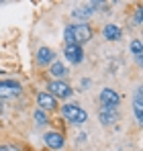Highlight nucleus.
Returning a JSON list of instances; mask_svg holds the SVG:
<instances>
[{
  "instance_id": "f257e3e1",
  "label": "nucleus",
  "mask_w": 143,
  "mask_h": 151,
  "mask_svg": "<svg viewBox=\"0 0 143 151\" xmlns=\"http://www.w3.org/2000/svg\"><path fill=\"white\" fill-rule=\"evenodd\" d=\"M61 114H64L70 123H74V125H82V123H86V119H88L86 110L80 108L78 104H64V106H61Z\"/></svg>"
},
{
  "instance_id": "f03ea898",
  "label": "nucleus",
  "mask_w": 143,
  "mask_h": 151,
  "mask_svg": "<svg viewBox=\"0 0 143 151\" xmlns=\"http://www.w3.org/2000/svg\"><path fill=\"white\" fill-rule=\"evenodd\" d=\"M21 94V84L14 80H2L0 82V98H14Z\"/></svg>"
},
{
  "instance_id": "7ed1b4c3",
  "label": "nucleus",
  "mask_w": 143,
  "mask_h": 151,
  "mask_svg": "<svg viewBox=\"0 0 143 151\" xmlns=\"http://www.w3.org/2000/svg\"><path fill=\"white\" fill-rule=\"evenodd\" d=\"M47 88H49V94H51L53 98H55V96H59V98H68V96L72 94V88L66 84V82H59V80H57V82H51Z\"/></svg>"
},
{
  "instance_id": "20e7f679",
  "label": "nucleus",
  "mask_w": 143,
  "mask_h": 151,
  "mask_svg": "<svg viewBox=\"0 0 143 151\" xmlns=\"http://www.w3.org/2000/svg\"><path fill=\"white\" fill-rule=\"evenodd\" d=\"M74 35H76V41H80V43H88L90 39H92V29L86 25V23H82V25H74ZM78 43V45H80Z\"/></svg>"
},
{
  "instance_id": "39448f33",
  "label": "nucleus",
  "mask_w": 143,
  "mask_h": 151,
  "mask_svg": "<svg viewBox=\"0 0 143 151\" xmlns=\"http://www.w3.org/2000/svg\"><path fill=\"white\" fill-rule=\"evenodd\" d=\"M43 141H45V145H47L49 149H61L64 147V137L59 135V133H55V131H49L43 135Z\"/></svg>"
},
{
  "instance_id": "423d86ee",
  "label": "nucleus",
  "mask_w": 143,
  "mask_h": 151,
  "mask_svg": "<svg viewBox=\"0 0 143 151\" xmlns=\"http://www.w3.org/2000/svg\"><path fill=\"white\" fill-rule=\"evenodd\" d=\"M66 57H68V61H72V63H80V61L84 59L82 45H78V43H74V45H66Z\"/></svg>"
},
{
  "instance_id": "0eeeda50",
  "label": "nucleus",
  "mask_w": 143,
  "mask_h": 151,
  "mask_svg": "<svg viewBox=\"0 0 143 151\" xmlns=\"http://www.w3.org/2000/svg\"><path fill=\"white\" fill-rule=\"evenodd\" d=\"M102 125H113L117 121V106H100V112H98Z\"/></svg>"
},
{
  "instance_id": "6e6552de",
  "label": "nucleus",
  "mask_w": 143,
  "mask_h": 151,
  "mask_svg": "<svg viewBox=\"0 0 143 151\" xmlns=\"http://www.w3.org/2000/svg\"><path fill=\"white\" fill-rule=\"evenodd\" d=\"M119 94L115 92V90H110V88H104V90H100V102H102V106H117L119 104Z\"/></svg>"
},
{
  "instance_id": "1a4fd4ad",
  "label": "nucleus",
  "mask_w": 143,
  "mask_h": 151,
  "mask_svg": "<svg viewBox=\"0 0 143 151\" xmlns=\"http://www.w3.org/2000/svg\"><path fill=\"white\" fill-rule=\"evenodd\" d=\"M37 104H39L41 110H51V108L57 106V104H55V98H53L49 92H39V94H37Z\"/></svg>"
},
{
  "instance_id": "9d476101",
  "label": "nucleus",
  "mask_w": 143,
  "mask_h": 151,
  "mask_svg": "<svg viewBox=\"0 0 143 151\" xmlns=\"http://www.w3.org/2000/svg\"><path fill=\"white\" fill-rule=\"evenodd\" d=\"M53 51L49 49V47H41V49L37 51V63L39 65H47V63H51L53 61Z\"/></svg>"
},
{
  "instance_id": "9b49d317",
  "label": "nucleus",
  "mask_w": 143,
  "mask_h": 151,
  "mask_svg": "<svg viewBox=\"0 0 143 151\" xmlns=\"http://www.w3.org/2000/svg\"><path fill=\"white\" fill-rule=\"evenodd\" d=\"M102 33H104V37H106L108 41H119L121 39V29L117 25H113V23H110V25H104V31H102Z\"/></svg>"
},
{
  "instance_id": "f8f14e48",
  "label": "nucleus",
  "mask_w": 143,
  "mask_h": 151,
  "mask_svg": "<svg viewBox=\"0 0 143 151\" xmlns=\"http://www.w3.org/2000/svg\"><path fill=\"white\" fill-rule=\"evenodd\" d=\"M49 72H51V76H55V78H64V76H68V68L61 61H53Z\"/></svg>"
},
{
  "instance_id": "ddd939ff",
  "label": "nucleus",
  "mask_w": 143,
  "mask_h": 151,
  "mask_svg": "<svg viewBox=\"0 0 143 151\" xmlns=\"http://www.w3.org/2000/svg\"><path fill=\"white\" fill-rule=\"evenodd\" d=\"M135 116H137L139 123L143 121V114H141V88H137V92H135Z\"/></svg>"
},
{
  "instance_id": "4468645a",
  "label": "nucleus",
  "mask_w": 143,
  "mask_h": 151,
  "mask_svg": "<svg viewBox=\"0 0 143 151\" xmlns=\"http://www.w3.org/2000/svg\"><path fill=\"white\" fill-rule=\"evenodd\" d=\"M72 14H74L76 19H88V17L92 14V8H88V6H80V8H76Z\"/></svg>"
},
{
  "instance_id": "2eb2a0df",
  "label": "nucleus",
  "mask_w": 143,
  "mask_h": 151,
  "mask_svg": "<svg viewBox=\"0 0 143 151\" xmlns=\"http://www.w3.org/2000/svg\"><path fill=\"white\" fill-rule=\"evenodd\" d=\"M64 37H66V45H74L76 43V35H74V25H68L64 31Z\"/></svg>"
},
{
  "instance_id": "dca6fc26",
  "label": "nucleus",
  "mask_w": 143,
  "mask_h": 151,
  "mask_svg": "<svg viewBox=\"0 0 143 151\" xmlns=\"http://www.w3.org/2000/svg\"><path fill=\"white\" fill-rule=\"evenodd\" d=\"M35 121H37V125H45V123H47L45 112H43V110H37V112H35Z\"/></svg>"
},
{
  "instance_id": "f3484780",
  "label": "nucleus",
  "mask_w": 143,
  "mask_h": 151,
  "mask_svg": "<svg viewBox=\"0 0 143 151\" xmlns=\"http://www.w3.org/2000/svg\"><path fill=\"white\" fill-rule=\"evenodd\" d=\"M131 51L135 53V57H139V55H141V41H139V39L131 43Z\"/></svg>"
},
{
  "instance_id": "a211bd4d",
  "label": "nucleus",
  "mask_w": 143,
  "mask_h": 151,
  "mask_svg": "<svg viewBox=\"0 0 143 151\" xmlns=\"http://www.w3.org/2000/svg\"><path fill=\"white\" fill-rule=\"evenodd\" d=\"M0 151H19V147H14V145H0Z\"/></svg>"
},
{
  "instance_id": "6ab92c4d",
  "label": "nucleus",
  "mask_w": 143,
  "mask_h": 151,
  "mask_svg": "<svg viewBox=\"0 0 143 151\" xmlns=\"http://www.w3.org/2000/svg\"><path fill=\"white\" fill-rule=\"evenodd\" d=\"M135 23L141 25V8H137V12H135Z\"/></svg>"
},
{
  "instance_id": "aec40b11",
  "label": "nucleus",
  "mask_w": 143,
  "mask_h": 151,
  "mask_svg": "<svg viewBox=\"0 0 143 151\" xmlns=\"http://www.w3.org/2000/svg\"><path fill=\"white\" fill-rule=\"evenodd\" d=\"M0 112H2V98H0Z\"/></svg>"
}]
</instances>
